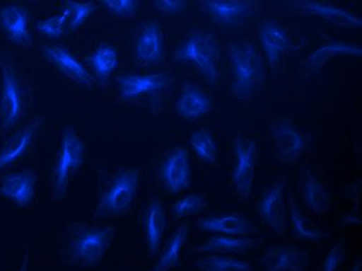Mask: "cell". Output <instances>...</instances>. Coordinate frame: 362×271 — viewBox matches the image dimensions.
Returning <instances> with one entry per match:
<instances>
[{"mask_svg": "<svg viewBox=\"0 0 362 271\" xmlns=\"http://www.w3.org/2000/svg\"><path fill=\"white\" fill-rule=\"evenodd\" d=\"M195 267L200 271H253L250 262L227 255H209L198 258Z\"/></svg>", "mask_w": 362, "mask_h": 271, "instance_id": "f1b7e54d", "label": "cell"}, {"mask_svg": "<svg viewBox=\"0 0 362 271\" xmlns=\"http://www.w3.org/2000/svg\"><path fill=\"white\" fill-rule=\"evenodd\" d=\"M276 158L282 164H293L301 158L308 141L288 119H277L271 125Z\"/></svg>", "mask_w": 362, "mask_h": 271, "instance_id": "52a82bcc", "label": "cell"}, {"mask_svg": "<svg viewBox=\"0 0 362 271\" xmlns=\"http://www.w3.org/2000/svg\"><path fill=\"white\" fill-rule=\"evenodd\" d=\"M140 182L139 169L119 171L112 184L101 195L95 217H109L127 212L134 204Z\"/></svg>", "mask_w": 362, "mask_h": 271, "instance_id": "277c9868", "label": "cell"}, {"mask_svg": "<svg viewBox=\"0 0 362 271\" xmlns=\"http://www.w3.org/2000/svg\"><path fill=\"white\" fill-rule=\"evenodd\" d=\"M350 271H362V261L361 257L355 261L354 265L352 266Z\"/></svg>", "mask_w": 362, "mask_h": 271, "instance_id": "74e56055", "label": "cell"}, {"mask_svg": "<svg viewBox=\"0 0 362 271\" xmlns=\"http://www.w3.org/2000/svg\"><path fill=\"white\" fill-rule=\"evenodd\" d=\"M235 165L231 175V183L236 194L243 200L250 197L255 178L257 145L255 141L243 133L235 138Z\"/></svg>", "mask_w": 362, "mask_h": 271, "instance_id": "8992f818", "label": "cell"}, {"mask_svg": "<svg viewBox=\"0 0 362 271\" xmlns=\"http://www.w3.org/2000/svg\"><path fill=\"white\" fill-rule=\"evenodd\" d=\"M112 14L119 17H132L139 11L136 0H105L103 1Z\"/></svg>", "mask_w": 362, "mask_h": 271, "instance_id": "e575fe53", "label": "cell"}, {"mask_svg": "<svg viewBox=\"0 0 362 271\" xmlns=\"http://www.w3.org/2000/svg\"><path fill=\"white\" fill-rule=\"evenodd\" d=\"M0 23L11 41L18 45L28 46L32 43L30 36V16L23 6H8L0 11Z\"/></svg>", "mask_w": 362, "mask_h": 271, "instance_id": "44dd1931", "label": "cell"}, {"mask_svg": "<svg viewBox=\"0 0 362 271\" xmlns=\"http://www.w3.org/2000/svg\"><path fill=\"white\" fill-rule=\"evenodd\" d=\"M68 17H69V14L65 8L63 14L37 22V30L45 36L52 37V38L62 36L65 30V24L68 22Z\"/></svg>", "mask_w": 362, "mask_h": 271, "instance_id": "836d02e7", "label": "cell"}, {"mask_svg": "<svg viewBox=\"0 0 362 271\" xmlns=\"http://www.w3.org/2000/svg\"><path fill=\"white\" fill-rule=\"evenodd\" d=\"M259 40L269 65L272 69H275L279 65L284 54L290 48L291 42L288 34L276 22L268 20L260 28Z\"/></svg>", "mask_w": 362, "mask_h": 271, "instance_id": "ac0fdd59", "label": "cell"}, {"mask_svg": "<svg viewBox=\"0 0 362 271\" xmlns=\"http://www.w3.org/2000/svg\"><path fill=\"white\" fill-rule=\"evenodd\" d=\"M207 208V200L202 194H189L174 202L171 207V213L175 219L199 215Z\"/></svg>", "mask_w": 362, "mask_h": 271, "instance_id": "1f68e13d", "label": "cell"}, {"mask_svg": "<svg viewBox=\"0 0 362 271\" xmlns=\"http://www.w3.org/2000/svg\"><path fill=\"white\" fill-rule=\"evenodd\" d=\"M28 253H26L25 257H24L23 263H22L21 267H20L19 271H28Z\"/></svg>", "mask_w": 362, "mask_h": 271, "instance_id": "f35d334b", "label": "cell"}, {"mask_svg": "<svg viewBox=\"0 0 362 271\" xmlns=\"http://www.w3.org/2000/svg\"><path fill=\"white\" fill-rule=\"evenodd\" d=\"M228 56L235 79L231 85L233 94L238 99L248 98L264 81L262 56L253 44L247 41L229 43Z\"/></svg>", "mask_w": 362, "mask_h": 271, "instance_id": "6da1fadb", "label": "cell"}, {"mask_svg": "<svg viewBox=\"0 0 362 271\" xmlns=\"http://www.w3.org/2000/svg\"><path fill=\"white\" fill-rule=\"evenodd\" d=\"M344 259H346V250H344L343 242H339L327 253L321 271H337L343 265Z\"/></svg>", "mask_w": 362, "mask_h": 271, "instance_id": "d590c367", "label": "cell"}, {"mask_svg": "<svg viewBox=\"0 0 362 271\" xmlns=\"http://www.w3.org/2000/svg\"><path fill=\"white\" fill-rule=\"evenodd\" d=\"M309 253L293 244H275L264 252L259 262L264 271H303Z\"/></svg>", "mask_w": 362, "mask_h": 271, "instance_id": "7c38bea8", "label": "cell"}, {"mask_svg": "<svg viewBox=\"0 0 362 271\" xmlns=\"http://www.w3.org/2000/svg\"><path fill=\"white\" fill-rule=\"evenodd\" d=\"M42 119H37L32 125L23 127L14 135L8 137L0 149V171L16 162L28 151L32 145Z\"/></svg>", "mask_w": 362, "mask_h": 271, "instance_id": "603a6c76", "label": "cell"}, {"mask_svg": "<svg viewBox=\"0 0 362 271\" xmlns=\"http://www.w3.org/2000/svg\"><path fill=\"white\" fill-rule=\"evenodd\" d=\"M114 238L115 229L110 226L83 229L70 241L68 261L89 267L97 265L110 250Z\"/></svg>", "mask_w": 362, "mask_h": 271, "instance_id": "3957f363", "label": "cell"}, {"mask_svg": "<svg viewBox=\"0 0 362 271\" xmlns=\"http://www.w3.org/2000/svg\"><path fill=\"white\" fill-rule=\"evenodd\" d=\"M304 204L317 215H325L330 210L331 200L325 185L310 168L305 167L301 175Z\"/></svg>", "mask_w": 362, "mask_h": 271, "instance_id": "7402d4cb", "label": "cell"}, {"mask_svg": "<svg viewBox=\"0 0 362 271\" xmlns=\"http://www.w3.org/2000/svg\"><path fill=\"white\" fill-rule=\"evenodd\" d=\"M156 8L163 14H178L185 8V2L182 0H158L156 2Z\"/></svg>", "mask_w": 362, "mask_h": 271, "instance_id": "8d00e7d4", "label": "cell"}, {"mask_svg": "<svg viewBox=\"0 0 362 271\" xmlns=\"http://www.w3.org/2000/svg\"><path fill=\"white\" fill-rule=\"evenodd\" d=\"M175 57L193 64L211 85L218 83L220 79V47L213 35L202 32L191 35L178 48Z\"/></svg>", "mask_w": 362, "mask_h": 271, "instance_id": "7a4b0ae2", "label": "cell"}, {"mask_svg": "<svg viewBox=\"0 0 362 271\" xmlns=\"http://www.w3.org/2000/svg\"><path fill=\"white\" fill-rule=\"evenodd\" d=\"M189 144L194 153L206 164H214L217 161V143L206 129L194 132L189 138Z\"/></svg>", "mask_w": 362, "mask_h": 271, "instance_id": "4dcf8cb0", "label": "cell"}, {"mask_svg": "<svg viewBox=\"0 0 362 271\" xmlns=\"http://www.w3.org/2000/svg\"><path fill=\"white\" fill-rule=\"evenodd\" d=\"M264 224L277 233L286 235L288 230V208L286 202V180H279L267 191L258 206Z\"/></svg>", "mask_w": 362, "mask_h": 271, "instance_id": "ba28073f", "label": "cell"}, {"mask_svg": "<svg viewBox=\"0 0 362 271\" xmlns=\"http://www.w3.org/2000/svg\"><path fill=\"white\" fill-rule=\"evenodd\" d=\"M362 50L357 44L348 42H331L315 50L305 61V66L311 71L322 69L329 59L339 56L361 57Z\"/></svg>", "mask_w": 362, "mask_h": 271, "instance_id": "4316f807", "label": "cell"}, {"mask_svg": "<svg viewBox=\"0 0 362 271\" xmlns=\"http://www.w3.org/2000/svg\"><path fill=\"white\" fill-rule=\"evenodd\" d=\"M160 176L165 189L171 193H180L191 186L192 168L189 154L185 147H177L163 162Z\"/></svg>", "mask_w": 362, "mask_h": 271, "instance_id": "8fae6325", "label": "cell"}, {"mask_svg": "<svg viewBox=\"0 0 362 271\" xmlns=\"http://www.w3.org/2000/svg\"><path fill=\"white\" fill-rule=\"evenodd\" d=\"M288 219L296 239L313 243L327 239L326 233L313 220L304 215L293 195L288 197Z\"/></svg>", "mask_w": 362, "mask_h": 271, "instance_id": "cb8c5ba5", "label": "cell"}, {"mask_svg": "<svg viewBox=\"0 0 362 271\" xmlns=\"http://www.w3.org/2000/svg\"><path fill=\"white\" fill-rule=\"evenodd\" d=\"M290 10L293 14L315 16L325 20L337 28H361L362 26L361 17L350 11L344 10L341 6L327 4V2L313 1V0L296 1L291 4Z\"/></svg>", "mask_w": 362, "mask_h": 271, "instance_id": "9c48e42d", "label": "cell"}, {"mask_svg": "<svg viewBox=\"0 0 362 271\" xmlns=\"http://www.w3.org/2000/svg\"><path fill=\"white\" fill-rule=\"evenodd\" d=\"M85 158V146L79 136L72 129L63 134L59 156L54 168V194L63 197L67 190L70 178L81 168Z\"/></svg>", "mask_w": 362, "mask_h": 271, "instance_id": "5b68a950", "label": "cell"}, {"mask_svg": "<svg viewBox=\"0 0 362 271\" xmlns=\"http://www.w3.org/2000/svg\"><path fill=\"white\" fill-rule=\"evenodd\" d=\"M120 94L123 98L134 99L162 91L171 83V78L165 74H147V76H123L117 79Z\"/></svg>", "mask_w": 362, "mask_h": 271, "instance_id": "ffe728a7", "label": "cell"}, {"mask_svg": "<svg viewBox=\"0 0 362 271\" xmlns=\"http://www.w3.org/2000/svg\"><path fill=\"white\" fill-rule=\"evenodd\" d=\"M163 44L160 24L152 21L145 24L136 40V61L143 65H153L163 59Z\"/></svg>", "mask_w": 362, "mask_h": 271, "instance_id": "e0dca14e", "label": "cell"}, {"mask_svg": "<svg viewBox=\"0 0 362 271\" xmlns=\"http://www.w3.org/2000/svg\"><path fill=\"white\" fill-rule=\"evenodd\" d=\"M146 243L152 258L158 257L162 248L163 238L167 229V216L162 202L153 200L147 207L143 217Z\"/></svg>", "mask_w": 362, "mask_h": 271, "instance_id": "d6986e66", "label": "cell"}, {"mask_svg": "<svg viewBox=\"0 0 362 271\" xmlns=\"http://www.w3.org/2000/svg\"><path fill=\"white\" fill-rule=\"evenodd\" d=\"M202 4L205 12L218 22L235 21L254 12L252 2L242 0H205Z\"/></svg>", "mask_w": 362, "mask_h": 271, "instance_id": "d4e9b609", "label": "cell"}, {"mask_svg": "<svg viewBox=\"0 0 362 271\" xmlns=\"http://www.w3.org/2000/svg\"><path fill=\"white\" fill-rule=\"evenodd\" d=\"M211 99L195 87L185 88L177 103L176 110L183 118L194 120L206 115L211 109Z\"/></svg>", "mask_w": 362, "mask_h": 271, "instance_id": "83f0119b", "label": "cell"}, {"mask_svg": "<svg viewBox=\"0 0 362 271\" xmlns=\"http://www.w3.org/2000/svg\"><path fill=\"white\" fill-rule=\"evenodd\" d=\"M36 183L37 175L32 169L8 173L0 183V195L24 208L34 200Z\"/></svg>", "mask_w": 362, "mask_h": 271, "instance_id": "4fadbf2b", "label": "cell"}, {"mask_svg": "<svg viewBox=\"0 0 362 271\" xmlns=\"http://www.w3.org/2000/svg\"><path fill=\"white\" fill-rule=\"evenodd\" d=\"M189 226L182 224L172 233L162 252L158 253L156 265L149 271H169L180 265L181 253L189 239Z\"/></svg>", "mask_w": 362, "mask_h": 271, "instance_id": "484cf974", "label": "cell"}, {"mask_svg": "<svg viewBox=\"0 0 362 271\" xmlns=\"http://www.w3.org/2000/svg\"><path fill=\"white\" fill-rule=\"evenodd\" d=\"M43 52L46 58L57 66L64 76L74 83L87 87H90L94 83V79L87 68L66 48L59 45H46Z\"/></svg>", "mask_w": 362, "mask_h": 271, "instance_id": "2e32d148", "label": "cell"}, {"mask_svg": "<svg viewBox=\"0 0 362 271\" xmlns=\"http://www.w3.org/2000/svg\"><path fill=\"white\" fill-rule=\"evenodd\" d=\"M196 229L203 233L233 237H254L259 233V230L248 217L238 213L201 218L196 222Z\"/></svg>", "mask_w": 362, "mask_h": 271, "instance_id": "30bf717a", "label": "cell"}, {"mask_svg": "<svg viewBox=\"0 0 362 271\" xmlns=\"http://www.w3.org/2000/svg\"><path fill=\"white\" fill-rule=\"evenodd\" d=\"M95 8L96 6L93 2L68 1L66 10L69 14V17H68L69 28L72 30H77L79 26L85 23L86 20L92 16Z\"/></svg>", "mask_w": 362, "mask_h": 271, "instance_id": "d6a6232c", "label": "cell"}, {"mask_svg": "<svg viewBox=\"0 0 362 271\" xmlns=\"http://www.w3.org/2000/svg\"><path fill=\"white\" fill-rule=\"evenodd\" d=\"M262 243V238L214 235L193 250L209 255H244L259 248Z\"/></svg>", "mask_w": 362, "mask_h": 271, "instance_id": "9a60e30c", "label": "cell"}, {"mask_svg": "<svg viewBox=\"0 0 362 271\" xmlns=\"http://www.w3.org/2000/svg\"><path fill=\"white\" fill-rule=\"evenodd\" d=\"M89 62L97 76L107 79L118 66V54L112 46L101 45L90 54Z\"/></svg>", "mask_w": 362, "mask_h": 271, "instance_id": "f546056e", "label": "cell"}, {"mask_svg": "<svg viewBox=\"0 0 362 271\" xmlns=\"http://www.w3.org/2000/svg\"><path fill=\"white\" fill-rule=\"evenodd\" d=\"M2 92L0 98V117L2 127L8 129L17 122L21 114L22 98L16 74L12 68L2 66Z\"/></svg>", "mask_w": 362, "mask_h": 271, "instance_id": "5bb4252c", "label": "cell"}]
</instances>
